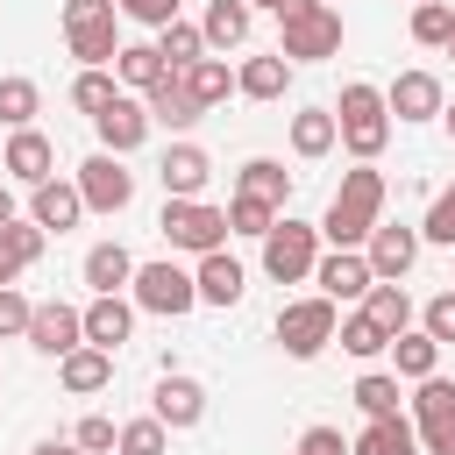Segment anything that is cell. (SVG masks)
Returning a JSON list of instances; mask_svg holds the SVG:
<instances>
[{"mask_svg":"<svg viewBox=\"0 0 455 455\" xmlns=\"http://www.w3.org/2000/svg\"><path fill=\"white\" fill-rule=\"evenodd\" d=\"M363 256H370L377 277H405V270L419 263V228H391V220H377L370 242H363Z\"/></svg>","mask_w":455,"mask_h":455,"instance_id":"cell-20","label":"cell"},{"mask_svg":"<svg viewBox=\"0 0 455 455\" xmlns=\"http://www.w3.org/2000/svg\"><path fill=\"white\" fill-rule=\"evenodd\" d=\"M0 249H7V256H14L21 270H36V263H43V249H50V228H43V220H21V213H14V220L0 228Z\"/></svg>","mask_w":455,"mask_h":455,"instance_id":"cell-38","label":"cell"},{"mask_svg":"<svg viewBox=\"0 0 455 455\" xmlns=\"http://www.w3.org/2000/svg\"><path fill=\"white\" fill-rule=\"evenodd\" d=\"M7 220H14V192L0 185V228H7Z\"/></svg>","mask_w":455,"mask_h":455,"instance_id":"cell-51","label":"cell"},{"mask_svg":"<svg viewBox=\"0 0 455 455\" xmlns=\"http://www.w3.org/2000/svg\"><path fill=\"white\" fill-rule=\"evenodd\" d=\"M28 320H36V306H28L14 284H0V341H7V334H28Z\"/></svg>","mask_w":455,"mask_h":455,"instance_id":"cell-46","label":"cell"},{"mask_svg":"<svg viewBox=\"0 0 455 455\" xmlns=\"http://www.w3.org/2000/svg\"><path fill=\"white\" fill-rule=\"evenodd\" d=\"M391 370H398L405 384H419V377H434V370H441V341H434L427 327H405V334L391 341Z\"/></svg>","mask_w":455,"mask_h":455,"instance_id":"cell-30","label":"cell"},{"mask_svg":"<svg viewBox=\"0 0 455 455\" xmlns=\"http://www.w3.org/2000/svg\"><path fill=\"white\" fill-rule=\"evenodd\" d=\"M441 121H448V135H455V107H441Z\"/></svg>","mask_w":455,"mask_h":455,"instance_id":"cell-52","label":"cell"},{"mask_svg":"<svg viewBox=\"0 0 455 455\" xmlns=\"http://www.w3.org/2000/svg\"><path fill=\"white\" fill-rule=\"evenodd\" d=\"M28 220H43L50 235L78 228V220H85V192H78V178H43V185L28 192Z\"/></svg>","mask_w":455,"mask_h":455,"instance_id":"cell-17","label":"cell"},{"mask_svg":"<svg viewBox=\"0 0 455 455\" xmlns=\"http://www.w3.org/2000/svg\"><path fill=\"white\" fill-rule=\"evenodd\" d=\"M334 341H341V348H348V355H363V363H370V355H384V348H391V334H384V327H377V320H370V313H341V327H334Z\"/></svg>","mask_w":455,"mask_h":455,"instance_id":"cell-40","label":"cell"},{"mask_svg":"<svg viewBox=\"0 0 455 455\" xmlns=\"http://www.w3.org/2000/svg\"><path fill=\"white\" fill-rule=\"evenodd\" d=\"M363 313H370V320H377L391 341L412 327V299H405V284H398V277H377V284L363 291Z\"/></svg>","mask_w":455,"mask_h":455,"instance_id":"cell-29","label":"cell"},{"mask_svg":"<svg viewBox=\"0 0 455 455\" xmlns=\"http://www.w3.org/2000/svg\"><path fill=\"white\" fill-rule=\"evenodd\" d=\"M36 455H85V448H78V441H43Z\"/></svg>","mask_w":455,"mask_h":455,"instance_id":"cell-49","label":"cell"},{"mask_svg":"<svg viewBox=\"0 0 455 455\" xmlns=\"http://www.w3.org/2000/svg\"><path fill=\"white\" fill-rule=\"evenodd\" d=\"M419 242H434V249H455V185L427 206V220H419Z\"/></svg>","mask_w":455,"mask_h":455,"instance_id":"cell-42","label":"cell"},{"mask_svg":"<svg viewBox=\"0 0 455 455\" xmlns=\"http://www.w3.org/2000/svg\"><path fill=\"white\" fill-rule=\"evenodd\" d=\"M348 455H427V448H419L412 412H391V419H363V434L348 441Z\"/></svg>","mask_w":455,"mask_h":455,"instance_id":"cell-21","label":"cell"},{"mask_svg":"<svg viewBox=\"0 0 455 455\" xmlns=\"http://www.w3.org/2000/svg\"><path fill=\"white\" fill-rule=\"evenodd\" d=\"M149 412H156L171 434H185V427H199V419H206V384H199V377H178V370H164V377H156V398H149Z\"/></svg>","mask_w":455,"mask_h":455,"instance_id":"cell-15","label":"cell"},{"mask_svg":"<svg viewBox=\"0 0 455 455\" xmlns=\"http://www.w3.org/2000/svg\"><path fill=\"white\" fill-rule=\"evenodd\" d=\"M384 199H391V185H384V171H377V164L341 171V192H334V199H327V213H320V242H334V249H363V242H370V228L384 220Z\"/></svg>","mask_w":455,"mask_h":455,"instance_id":"cell-1","label":"cell"},{"mask_svg":"<svg viewBox=\"0 0 455 455\" xmlns=\"http://www.w3.org/2000/svg\"><path fill=\"white\" fill-rule=\"evenodd\" d=\"M114 78H121L128 92H149V85H164V78H171V64H164V50H156V43H121Z\"/></svg>","mask_w":455,"mask_h":455,"instance_id":"cell-27","label":"cell"},{"mask_svg":"<svg viewBox=\"0 0 455 455\" xmlns=\"http://www.w3.org/2000/svg\"><path fill=\"white\" fill-rule=\"evenodd\" d=\"M249 14H256L249 0H206V21L199 28H206L213 50H235V43H249Z\"/></svg>","mask_w":455,"mask_h":455,"instance_id":"cell-33","label":"cell"},{"mask_svg":"<svg viewBox=\"0 0 455 455\" xmlns=\"http://www.w3.org/2000/svg\"><path fill=\"white\" fill-rule=\"evenodd\" d=\"M128 299H135L142 313H156V320H178V313H192V306H199V277H192V270H178L171 256H164V263H135Z\"/></svg>","mask_w":455,"mask_h":455,"instance_id":"cell-8","label":"cell"},{"mask_svg":"<svg viewBox=\"0 0 455 455\" xmlns=\"http://www.w3.org/2000/svg\"><path fill=\"white\" fill-rule=\"evenodd\" d=\"M36 114H43L36 78H0V128H36Z\"/></svg>","mask_w":455,"mask_h":455,"instance_id":"cell-39","label":"cell"},{"mask_svg":"<svg viewBox=\"0 0 455 455\" xmlns=\"http://www.w3.org/2000/svg\"><path fill=\"white\" fill-rule=\"evenodd\" d=\"M334 142H341V128H334V107H299V114H291V149H299L306 164H313V156H327Z\"/></svg>","mask_w":455,"mask_h":455,"instance_id":"cell-32","label":"cell"},{"mask_svg":"<svg viewBox=\"0 0 455 455\" xmlns=\"http://www.w3.org/2000/svg\"><path fill=\"white\" fill-rule=\"evenodd\" d=\"M121 100V78H114V64H85L78 78H71V107L78 114H107Z\"/></svg>","mask_w":455,"mask_h":455,"instance_id":"cell-35","label":"cell"},{"mask_svg":"<svg viewBox=\"0 0 455 455\" xmlns=\"http://www.w3.org/2000/svg\"><path fill=\"white\" fill-rule=\"evenodd\" d=\"M199 306H242V291H249V270L228 256V249H213V256H199Z\"/></svg>","mask_w":455,"mask_h":455,"instance_id":"cell-22","label":"cell"},{"mask_svg":"<svg viewBox=\"0 0 455 455\" xmlns=\"http://www.w3.org/2000/svg\"><path fill=\"white\" fill-rule=\"evenodd\" d=\"M121 14L142 28H164V21H178V0H121Z\"/></svg>","mask_w":455,"mask_h":455,"instance_id":"cell-47","label":"cell"},{"mask_svg":"<svg viewBox=\"0 0 455 455\" xmlns=\"http://www.w3.org/2000/svg\"><path fill=\"white\" fill-rule=\"evenodd\" d=\"M85 284H92V291H128V284H135V256H128L121 242H92V249H85Z\"/></svg>","mask_w":455,"mask_h":455,"instance_id":"cell-28","label":"cell"},{"mask_svg":"<svg viewBox=\"0 0 455 455\" xmlns=\"http://www.w3.org/2000/svg\"><path fill=\"white\" fill-rule=\"evenodd\" d=\"M14 277H21V263H14L7 249H0V284H14Z\"/></svg>","mask_w":455,"mask_h":455,"instance_id":"cell-50","label":"cell"},{"mask_svg":"<svg viewBox=\"0 0 455 455\" xmlns=\"http://www.w3.org/2000/svg\"><path fill=\"white\" fill-rule=\"evenodd\" d=\"M448 57H455V36H448Z\"/></svg>","mask_w":455,"mask_h":455,"instance_id":"cell-54","label":"cell"},{"mask_svg":"<svg viewBox=\"0 0 455 455\" xmlns=\"http://www.w3.org/2000/svg\"><path fill=\"white\" fill-rule=\"evenodd\" d=\"M142 100H149V121H156V128H171V135H185V128H192V121H199V114H206V107H199V100H192V85H185V78H178V71H171V78H164V85H149V92H142Z\"/></svg>","mask_w":455,"mask_h":455,"instance_id":"cell-24","label":"cell"},{"mask_svg":"<svg viewBox=\"0 0 455 455\" xmlns=\"http://www.w3.org/2000/svg\"><path fill=\"white\" fill-rule=\"evenodd\" d=\"M78 192H85V213H121L135 199V171L114 156V149H92L78 164Z\"/></svg>","mask_w":455,"mask_h":455,"instance_id":"cell-10","label":"cell"},{"mask_svg":"<svg viewBox=\"0 0 455 455\" xmlns=\"http://www.w3.org/2000/svg\"><path fill=\"white\" fill-rule=\"evenodd\" d=\"M313 263H320V228H313V220L277 213V228L263 235V270H270L277 284H306V277H313Z\"/></svg>","mask_w":455,"mask_h":455,"instance_id":"cell-7","label":"cell"},{"mask_svg":"<svg viewBox=\"0 0 455 455\" xmlns=\"http://www.w3.org/2000/svg\"><path fill=\"white\" fill-rule=\"evenodd\" d=\"M0 171L14 178V185H43V178H57V149H50V135L43 128H14L7 135V149H0Z\"/></svg>","mask_w":455,"mask_h":455,"instance_id":"cell-13","label":"cell"},{"mask_svg":"<svg viewBox=\"0 0 455 455\" xmlns=\"http://www.w3.org/2000/svg\"><path fill=\"white\" fill-rule=\"evenodd\" d=\"M57 377H64V391H71V398H92V391H107V384H114V348L78 341V348L57 363Z\"/></svg>","mask_w":455,"mask_h":455,"instance_id":"cell-23","label":"cell"},{"mask_svg":"<svg viewBox=\"0 0 455 455\" xmlns=\"http://www.w3.org/2000/svg\"><path fill=\"white\" fill-rule=\"evenodd\" d=\"M277 50L291 64H320L341 50V14L334 0H277Z\"/></svg>","mask_w":455,"mask_h":455,"instance_id":"cell-3","label":"cell"},{"mask_svg":"<svg viewBox=\"0 0 455 455\" xmlns=\"http://www.w3.org/2000/svg\"><path fill=\"white\" fill-rule=\"evenodd\" d=\"M149 100L142 92H121L107 114H92V135H100V149H114V156H128V149H142L149 142Z\"/></svg>","mask_w":455,"mask_h":455,"instance_id":"cell-12","label":"cell"},{"mask_svg":"<svg viewBox=\"0 0 455 455\" xmlns=\"http://www.w3.org/2000/svg\"><path fill=\"white\" fill-rule=\"evenodd\" d=\"M384 100H391V114H398V121H434V114L448 107V92H441V78H434V71H398V78L384 85Z\"/></svg>","mask_w":455,"mask_h":455,"instance_id":"cell-19","label":"cell"},{"mask_svg":"<svg viewBox=\"0 0 455 455\" xmlns=\"http://www.w3.org/2000/svg\"><path fill=\"white\" fill-rule=\"evenodd\" d=\"M228 228H235V235H256V242H263V235L277 228V206H263V199L235 192V199H228Z\"/></svg>","mask_w":455,"mask_h":455,"instance_id":"cell-41","label":"cell"},{"mask_svg":"<svg viewBox=\"0 0 455 455\" xmlns=\"http://www.w3.org/2000/svg\"><path fill=\"white\" fill-rule=\"evenodd\" d=\"M334 128H341V149H348L355 164H377L384 142H391V100H384L377 85L348 78L341 100H334Z\"/></svg>","mask_w":455,"mask_h":455,"instance_id":"cell-2","label":"cell"},{"mask_svg":"<svg viewBox=\"0 0 455 455\" xmlns=\"http://www.w3.org/2000/svg\"><path fill=\"white\" fill-rule=\"evenodd\" d=\"M156 235L171 242V249H185V256H213V249H228V206H206V199H164V213H156Z\"/></svg>","mask_w":455,"mask_h":455,"instance_id":"cell-5","label":"cell"},{"mask_svg":"<svg viewBox=\"0 0 455 455\" xmlns=\"http://www.w3.org/2000/svg\"><path fill=\"white\" fill-rule=\"evenodd\" d=\"M455 36V7L448 0H412V43L419 50H448Z\"/></svg>","mask_w":455,"mask_h":455,"instance_id":"cell-37","label":"cell"},{"mask_svg":"<svg viewBox=\"0 0 455 455\" xmlns=\"http://www.w3.org/2000/svg\"><path fill=\"white\" fill-rule=\"evenodd\" d=\"M235 192H249V199H263V206H291V171L277 164V156H249L242 171H235Z\"/></svg>","mask_w":455,"mask_h":455,"instance_id":"cell-25","label":"cell"},{"mask_svg":"<svg viewBox=\"0 0 455 455\" xmlns=\"http://www.w3.org/2000/svg\"><path fill=\"white\" fill-rule=\"evenodd\" d=\"M284 85H291V57H284V50L249 57V64L235 71V92H242V100H284Z\"/></svg>","mask_w":455,"mask_h":455,"instance_id":"cell-26","label":"cell"},{"mask_svg":"<svg viewBox=\"0 0 455 455\" xmlns=\"http://www.w3.org/2000/svg\"><path fill=\"white\" fill-rule=\"evenodd\" d=\"M334 327H341V313H334V299H327V291L291 299V306L277 313V348H284L291 363H313V355L334 341Z\"/></svg>","mask_w":455,"mask_h":455,"instance_id":"cell-6","label":"cell"},{"mask_svg":"<svg viewBox=\"0 0 455 455\" xmlns=\"http://www.w3.org/2000/svg\"><path fill=\"white\" fill-rule=\"evenodd\" d=\"M21 341H28L36 355H50V363H64V355H71V348L85 341V306H64V299H43Z\"/></svg>","mask_w":455,"mask_h":455,"instance_id":"cell-11","label":"cell"},{"mask_svg":"<svg viewBox=\"0 0 455 455\" xmlns=\"http://www.w3.org/2000/svg\"><path fill=\"white\" fill-rule=\"evenodd\" d=\"M178 78H185V85H192V100H199V107H220V100H228V92H235V71H228V64H220V57H199V64H185V71H178Z\"/></svg>","mask_w":455,"mask_h":455,"instance_id":"cell-36","label":"cell"},{"mask_svg":"<svg viewBox=\"0 0 455 455\" xmlns=\"http://www.w3.org/2000/svg\"><path fill=\"white\" fill-rule=\"evenodd\" d=\"M299 455H348V441H341V427H306Z\"/></svg>","mask_w":455,"mask_h":455,"instance_id":"cell-48","label":"cell"},{"mask_svg":"<svg viewBox=\"0 0 455 455\" xmlns=\"http://www.w3.org/2000/svg\"><path fill=\"white\" fill-rule=\"evenodd\" d=\"M64 50L78 64L121 57V0H64Z\"/></svg>","mask_w":455,"mask_h":455,"instance_id":"cell-4","label":"cell"},{"mask_svg":"<svg viewBox=\"0 0 455 455\" xmlns=\"http://www.w3.org/2000/svg\"><path fill=\"white\" fill-rule=\"evenodd\" d=\"M156 178H164V199H199L206 178H213V156L199 142H171L164 164H156Z\"/></svg>","mask_w":455,"mask_h":455,"instance_id":"cell-16","label":"cell"},{"mask_svg":"<svg viewBox=\"0 0 455 455\" xmlns=\"http://www.w3.org/2000/svg\"><path fill=\"white\" fill-rule=\"evenodd\" d=\"M249 7H270V14H277V0H249Z\"/></svg>","mask_w":455,"mask_h":455,"instance_id":"cell-53","label":"cell"},{"mask_svg":"<svg viewBox=\"0 0 455 455\" xmlns=\"http://www.w3.org/2000/svg\"><path fill=\"white\" fill-rule=\"evenodd\" d=\"M156 50H164V64H171V71H185V64H199V57H206V28L178 14V21H164V28H156Z\"/></svg>","mask_w":455,"mask_h":455,"instance_id":"cell-34","label":"cell"},{"mask_svg":"<svg viewBox=\"0 0 455 455\" xmlns=\"http://www.w3.org/2000/svg\"><path fill=\"white\" fill-rule=\"evenodd\" d=\"M419 327H427V334H434L441 348L455 341V284H448V291H434V299L419 306Z\"/></svg>","mask_w":455,"mask_h":455,"instance_id":"cell-44","label":"cell"},{"mask_svg":"<svg viewBox=\"0 0 455 455\" xmlns=\"http://www.w3.org/2000/svg\"><path fill=\"white\" fill-rule=\"evenodd\" d=\"M135 299L128 291H92V306H85V341L92 348H121L128 334H135Z\"/></svg>","mask_w":455,"mask_h":455,"instance_id":"cell-18","label":"cell"},{"mask_svg":"<svg viewBox=\"0 0 455 455\" xmlns=\"http://www.w3.org/2000/svg\"><path fill=\"white\" fill-rule=\"evenodd\" d=\"M398 384H405L398 370H363L348 398L363 405V419H391V412H405V391H398Z\"/></svg>","mask_w":455,"mask_h":455,"instance_id":"cell-31","label":"cell"},{"mask_svg":"<svg viewBox=\"0 0 455 455\" xmlns=\"http://www.w3.org/2000/svg\"><path fill=\"white\" fill-rule=\"evenodd\" d=\"M412 427H419V448L427 455H455V384L441 370L412 384Z\"/></svg>","mask_w":455,"mask_h":455,"instance_id":"cell-9","label":"cell"},{"mask_svg":"<svg viewBox=\"0 0 455 455\" xmlns=\"http://www.w3.org/2000/svg\"><path fill=\"white\" fill-rule=\"evenodd\" d=\"M164 434H171V427H164L156 412H149V419H128V427H121V455H164Z\"/></svg>","mask_w":455,"mask_h":455,"instance_id":"cell-43","label":"cell"},{"mask_svg":"<svg viewBox=\"0 0 455 455\" xmlns=\"http://www.w3.org/2000/svg\"><path fill=\"white\" fill-rule=\"evenodd\" d=\"M71 441H78V448H85V455H107V448H121V427H114V419H107V412H85V419H78V434H71Z\"/></svg>","mask_w":455,"mask_h":455,"instance_id":"cell-45","label":"cell"},{"mask_svg":"<svg viewBox=\"0 0 455 455\" xmlns=\"http://www.w3.org/2000/svg\"><path fill=\"white\" fill-rule=\"evenodd\" d=\"M313 284H320L334 306H348V299H363V291L377 284V270H370V256H363V249H327V256L313 263Z\"/></svg>","mask_w":455,"mask_h":455,"instance_id":"cell-14","label":"cell"}]
</instances>
